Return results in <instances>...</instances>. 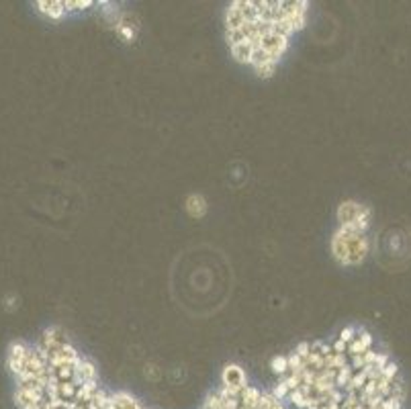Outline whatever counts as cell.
Instances as JSON below:
<instances>
[{
    "label": "cell",
    "instance_id": "2",
    "mask_svg": "<svg viewBox=\"0 0 411 409\" xmlns=\"http://www.w3.org/2000/svg\"><path fill=\"white\" fill-rule=\"evenodd\" d=\"M338 219L342 223V229H350V231H364L369 219H371V211L364 205L358 203H342L338 209Z\"/></svg>",
    "mask_w": 411,
    "mask_h": 409
},
{
    "label": "cell",
    "instance_id": "3",
    "mask_svg": "<svg viewBox=\"0 0 411 409\" xmlns=\"http://www.w3.org/2000/svg\"><path fill=\"white\" fill-rule=\"evenodd\" d=\"M187 211L190 213V217L201 219L207 213V201L201 194H190L187 199Z\"/></svg>",
    "mask_w": 411,
    "mask_h": 409
},
{
    "label": "cell",
    "instance_id": "1",
    "mask_svg": "<svg viewBox=\"0 0 411 409\" xmlns=\"http://www.w3.org/2000/svg\"><path fill=\"white\" fill-rule=\"evenodd\" d=\"M332 252L342 264H358L369 254V242L364 231H350L340 229L332 242Z\"/></svg>",
    "mask_w": 411,
    "mask_h": 409
}]
</instances>
